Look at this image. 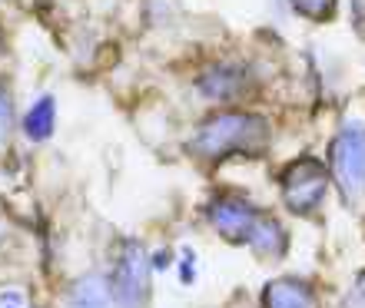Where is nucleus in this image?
Here are the masks:
<instances>
[{
    "mask_svg": "<svg viewBox=\"0 0 365 308\" xmlns=\"http://www.w3.org/2000/svg\"><path fill=\"white\" fill-rule=\"evenodd\" d=\"M352 14H356V23L365 27V0H352Z\"/></svg>",
    "mask_w": 365,
    "mask_h": 308,
    "instance_id": "nucleus-12",
    "label": "nucleus"
},
{
    "mask_svg": "<svg viewBox=\"0 0 365 308\" xmlns=\"http://www.w3.org/2000/svg\"><path fill=\"white\" fill-rule=\"evenodd\" d=\"M262 308H316V292L302 279H276L262 289Z\"/></svg>",
    "mask_w": 365,
    "mask_h": 308,
    "instance_id": "nucleus-7",
    "label": "nucleus"
},
{
    "mask_svg": "<svg viewBox=\"0 0 365 308\" xmlns=\"http://www.w3.org/2000/svg\"><path fill=\"white\" fill-rule=\"evenodd\" d=\"M329 166L346 203L365 199V123H346L329 143Z\"/></svg>",
    "mask_w": 365,
    "mask_h": 308,
    "instance_id": "nucleus-3",
    "label": "nucleus"
},
{
    "mask_svg": "<svg viewBox=\"0 0 365 308\" xmlns=\"http://www.w3.org/2000/svg\"><path fill=\"white\" fill-rule=\"evenodd\" d=\"M292 10L309 20H329L336 14V0H292Z\"/></svg>",
    "mask_w": 365,
    "mask_h": 308,
    "instance_id": "nucleus-10",
    "label": "nucleus"
},
{
    "mask_svg": "<svg viewBox=\"0 0 365 308\" xmlns=\"http://www.w3.org/2000/svg\"><path fill=\"white\" fill-rule=\"evenodd\" d=\"M150 252L146 245H140L136 239L120 242L113 262V299L120 308H143V302L150 299Z\"/></svg>",
    "mask_w": 365,
    "mask_h": 308,
    "instance_id": "nucleus-4",
    "label": "nucleus"
},
{
    "mask_svg": "<svg viewBox=\"0 0 365 308\" xmlns=\"http://www.w3.org/2000/svg\"><path fill=\"white\" fill-rule=\"evenodd\" d=\"M279 186H282V203L289 212L296 216H309L316 212L326 199L329 189V169L312 156H299L296 163H289L279 176Z\"/></svg>",
    "mask_w": 365,
    "mask_h": 308,
    "instance_id": "nucleus-5",
    "label": "nucleus"
},
{
    "mask_svg": "<svg viewBox=\"0 0 365 308\" xmlns=\"http://www.w3.org/2000/svg\"><path fill=\"white\" fill-rule=\"evenodd\" d=\"M113 289L100 275H87V279L73 282V289L67 295V308H113Z\"/></svg>",
    "mask_w": 365,
    "mask_h": 308,
    "instance_id": "nucleus-8",
    "label": "nucleus"
},
{
    "mask_svg": "<svg viewBox=\"0 0 365 308\" xmlns=\"http://www.w3.org/2000/svg\"><path fill=\"white\" fill-rule=\"evenodd\" d=\"M206 219L222 239L236 242V245H250L262 259H279L286 252V229L282 222L272 219L269 212L256 209L246 199L236 196H216L206 206Z\"/></svg>",
    "mask_w": 365,
    "mask_h": 308,
    "instance_id": "nucleus-1",
    "label": "nucleus"
},
{
    "mask_svg": "<svg viewBox=\"0 0 365 308\" xmlns=\"http://www.w3.org/2000/svg\"><path fill=\"white\" fill-rule=\"evenodd\" d=\"M10 123H14V113H10V100H7V93H0V136L10 129Z\"/></svg>",
    "mask_w": 365,
    "mask_h": 308,
    "instance_id": "nucleus-11",
    "label": "nucleus"
},
{
    "mask_svg": "<svg viewBox=\"0 0 365 308\" xmlns=\"http://www.w3.org/2000/svg\"><path fill=\"white\" fill-rule=\"evenodd\" d=\"M269 123L246 110H222L202 120L190 139V153L200 159H222L232 153H262L269 146Z\"/></svg>",
    "mask_w": 365,
    "mask_h": 308,
    "instance_id": "nucleus-2",
    "label": "nucleus"
},
{
    "mask_svg": "<svg viewBox=\"0 0 365 308\" xmlns=\"http://www.w3.org/2000/svg\"><path fill=\"white\" fill-rule=\"evenodd\" d=\"M246 87H250V70L240 63H216L196 80V90L206 100H236Z\"/></svg>",
    "mask_w": 365,
    "mask_h": 308,
    "instance_id": "nucleus-6",
    "label": "nucleus"
},
{
    "mask_svg": "<svg viewBox=\"0 0 365 308\" xmlns=\"http://www.w3.org/2000/svg\"><path fill=\"white\" fill-rule=\"evenodd\" d=\"M53 123H57V103H53V97H40L37 103L30 106V113L24 116V133L34 143H43L53 133Z\"/></svg>",
    "mask_w": 365,
    "mask_h": 308,
    "instance_id": "nucleus-9",
    "label": "nucleus"
}]
</instances>
